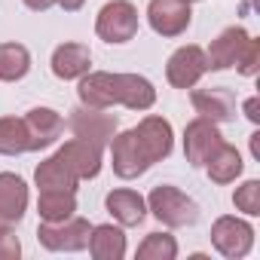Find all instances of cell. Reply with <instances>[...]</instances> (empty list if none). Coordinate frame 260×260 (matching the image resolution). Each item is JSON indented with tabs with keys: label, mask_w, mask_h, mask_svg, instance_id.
Listing matches in <instances>:
<instances>
[{
	"label": "cell",
	"mask_w": 260,
	"mask_h": 260,
	"mask_svg": "<svg viewBox=\"0 0 260 260\" xmlns=\"http://www.w3.org/2000/svg\"><path fill=\"white\" fill-rule=\"evenodd\" d=\"M251 153H254V159H260V132L251 135Z\"/></svg>",
	"instance_id": "obj_32"
},
{
	"label": "cell",
	"mask_w": 260,
	"mask_h": 260,
	"mask_svg": "<svg viewBox=\"0 0 260 260\" xmlns=\"http://www.w3.org/2000/svg\"><path fill=\"white\" fill-rule=\"evenodd\" d=\"M34 184H37V190H77L80 178L58 156H49L34 169Z\"/></svg>",
	"instance_id": "obj_21"
},
{
	"label": "cell",
	"mask_w": 260,
	"mask_h": 260,
	"mask_svg": "<svg viewBox=\"0 0 260 260\" xmlns=\"http://www.w3.org/2000/svg\"><path fill=\"white\" fill-rule=\"evenodd\" d=\"M132 132H135V138H138L144 156L150 159V166L172 156V150H175V132H172V122H169L166 116L150 113V116H144V119L132 128Z\"/></svg>",
	"instance_id": "obj_9"
},
{
	"label": "cell",
	"mask_w": 260,
	"mask_h": 260,
	"mask_svg": "<svg viewBox=\"0 0 260 260\" xmlns=\"http://www.w3.org/2000/svg\"><path fill=\"white\" fill-rule=\"evenodd\" d=\"M80 104L110 110L116 104L128 110H150L156 104V89L141 74H110V71H89L80 77L77 86Z\"/></svg>",
	"instance_id": "obj_1"
},
{
	"label": "cell",
	"mask_w": 260,
	"mask_h": 260,
	"mask_svg": "<svg viewBox=\"0 0 260 260\" xmlns=\"http://www.w3.org/2000/svg\"><path fill=\"white\" fill-rule=\"evenodd\" d=\"M89 233H92V223L86 217H80V214H71V217L52 220V223L40 220V226H37V239H40L43 248H49V251H68V254L83 251L89 245Z\"/></svg>",
	"instance_id": "obj_4"
},
{
	"label": "cell",
	"mask_w": 260,
	"mask_h": 260,
	"mask_svg": "<svg viewBox=\"0 0 260 260\" xmlns=\"http://www.w3.org/2000/svg\"><path fill=\"white\" fill-rule=\"evenodd\" d=\"M138 260H175L178 257V242L169 233H147L144 242L135 251Z\"/></svg>",
	"instance_id": "obj_25"
},
{
	"label": "cell",
	"mask_w": 260,
	"mask_h": 260,
	"mask_svg": "<svg viewBox=\"0 0 260 260\" xmlns=\"http://www.w3.org/2000/svg\"><path fill=\"white\" fill-rule=\"evenodd\" d=\"M233 205L242 211V214H248V217H257L260 214V181H245L242 187H236V193H233Z\"/></svg>",
	"instance_id": "obj_26"
},
{
	"label": "cell",
	"mask_w": 260,
	"mask_h": 260,
	"mask_svg": "<svg viewBox=\"0 0 260 260\" xmlns=\"http://www.w3.org/2000/svg\"><path fill=\"white\" fill-rule=\"evenodd\" d=\"M233 68H236L242 77H254V74L260 71V40L248 37V43H245V49H242V55L236 58Z\"/></svg>",
	"instance_id": "obj_27"
},
{
	"label": "cell",
	"mask_w": 260,
	"mask_h": 260,
	"mask_svg": "<svg viewBox=\"0 0 260 260\" xmlns=\"http://www.w3.org/2000/svg\"><path fill=\"white\" fill-rule=\"evenodd\" d=\"M110 166H113V175L122 178V181H135L141 178L147 169H150V159L144 156L135 132L128 128V132H116L110 138Z\"/></svg>",
	"instance_id": "obj_7"
},
{
	"label": "cell",
	"mask_w": 260,
	"mask_h": 260,
	"mask_svg": "<svg viewBox=\"0 0 260 260\" xmlns=\"http://www.w3.org/2000/svg\"><path fill=\"white\" fill-rule=\"evenodd\" d=\"M22 119H25V128H28V153L52 147L64 132V119L52 107H31Z\"/></svg>",
	"instance_id": "obj_12"
},
{
	"label": "cell",
	"mask_w": 260,
	"mask_h": 260,
	"mask_svg": "<svg viewBox=\"0 0 260 260\" xmlns=\"http://www.w3.org/2000/svg\"><path fill=\"white\" fill-rule=\"evenodd\" d=\"M68 125H71V132H74V138H83V141H89V144H95V147H107L110 144V138L116 135V116L113 113H107V110H101V107H86V104H80L74 113H71V119H68Z\"/></svg>",
	"instance_id": "obj_6"
},
{
	"label": "cell",
	"mask_w": 260,
	"mask_h": 260,
	"mask_svg": "<svg viewBox=\"0 0 260 260\" xmlns=\"http://www.w3.org/2000/svg\"><path fill=\"white\" fill-rule=\"evenodd\" d=\"M49 64L58 80H80L92 68V52L86 43H61V46H55Z\"/></svg>",
	"instance_id": "obj_17"
},
{
	"label": "cell",
	"mask_w": 260,
	"mask_h": 260,
	"mask_svg": "<svg viewBox=\"0 0 260 260\" xmlns=\"http://www.w3.org/2000/svg\"><path fill=\"white\" fill-rule=\"evenodd\" d=\"M245 116H248V119H251V122H254V125H257V122H260V101H257V95H254V98H248V101H245Z\"/></svg>",
	"instance_id": "obj_29"
},
{
	"label": "cell",
	"mask_w": 260,
	"mask_h": 260,
	"mask_svg": "<svg viewBox=\"0 0 260 260\" xmlns=\"http://www.w3.org/2000/svg\"><path fill=\"white\" fill-rule=\"evenodd\" d=\"M28 153V128L22 116H0V156Z\"/></svg>",
	"instance_id": "obj_24"
},
{
	"label": "cell",
	"mask_w": 260,
	"mask_h": 260,
	"mask_svg": "<svg viewBox=\"0 0 260 260\" xmlns=\"http://www.w3.org/2000/svg\"><path fill=\"white\" fill-rule=\"evenodd\" d=\"M31 71V52L22 43H0V83H19Z\"/></svg>",
	"instance_id": "obj_23"
},
{
	"label": "cell",
	"mask_w": 260,
	"mask_h": 260,
	"mask_svg": "<svg viewBox=\"0 0 260 260\" xmlns=\"http://www.w3.org/2000/svg\"><path fill=\"white\" fill-rule=\"evenodd\" d=\"M190 104L199 116L211 119V122H233L236 119V95L226 86H208V89H193L190 92Z\"/></svg>",
	"instance_id": "obj_13"
},
{
	"label": "cell",
	"mask_w": 260,
	"mask_h": 260,
	"mask_svg": "<svg viewBox=\"0 0 260 260\" xmlns=\"http://www.w3.org/2000/svg\"><path fill=\"white\" fill-rule=\"evenodd\" d=\"M55 156H58L80 181H92V178L101 175V147H95V144H89V141H83V138L64 141V144L55 150Z\"/></svg>",
	"instance_id": "obj_14"
},
{
	"label": "cell",
	"mask_w": 260,
	"mask_h": 260,
	"mask_svg": "<svg viewBox=\"0 0 260 260\" xmlns=\"http://www.w3.org/2000/svg\"><path fill=\"white\" fill-rule=\"evenodd\" d=\"M147 211L169 230L193 226L199 220V205L178 187L172 184H156L147 196Z\"/></svg>",
	"instance_id": "obj_2"
},
{
	"label": "cell",
	"mask_w": 260,
	"mask_h": 260,
	"mask_svg": "<svg viewBox=\"0 0 260 260\" xmlns=\"http://www.w3.org/2000/svg\"><path fill=\"white\" fill-rule=\"evenodd\" d=\"M22 4H25L28 10H34V13H46V10L55 7V0H22Z\"/></svg>",
	"instance_id": "obj_30"
},
{
	"label": "cell",
	"mask_w": 260,
	"mask_h": 260,
	"mask_svg": "<svg viewBox=\"0 0 260 260\" xmlns=\"http://www.w3.org/2000/svg\"><path fill=\"white\" fill-rule=\"evenodd\" d=\"M95 34L104 43H128L138 34V10L128 0H107V4L98 10L95 19Z\"/></svg>",
	"instance_id": "obj_3"
},
{
	"label": "cell",
	"mask_w": 260,
	"mask_h": 260,
	"mask_svg": "<svg viewBox=\"0 0 260 260\" xmlns=\"http://www.w3.org/2000/svg\"><path fill=\"white\" fill-rule=\"evenodd\" d=\"M89 254L95 260H122L125 257V233L116 223H98L89 233Z\"/></svg>",
	"instance_id": "obj_19"
},
{
	"label": "cell",
	"mask_w": 260,
	"mask_h": 260,
	"mask_svg": "<svg viewBox=\"0 0 260 260\" xmlns=\"http://www.w3.org/2000/svg\"><path fill=\"white\" fill-rule=\"evenodd\" d=\"M220 141H223V135H220L217 122H211V119H205V116L190 119L187 128H184V156H187V162H190L193 169H202L205 159L217 150Z\"/></svg>",
	"instance_id": "obj_10"
},
{
	"label": "cell",
	"mask_w": 260,
	"mask_h": 260,
	"mask_svg": "<svg viewBox=\"0 0 260 260\" xmlns=\"http://www.w3.org/2000/svg\"><path fill=\"white\" fill-rule=\"evenodd\" d=\"M205 74H208V58H205V49L196 43L175 49L166 61V80L175 89H193Z\"/></svg>",
	"instance_id": "obj_8"
},
{
	"label": "cell",
	"mask_w": 260,
	"mask_h": 260,
	"mask_svg": "<svg viewBox=\"0 0 260 260\" xmlns=\"http://www.w3.org/2000/svg\"><path fill=\"white\" fill-rule=\"evenodd\" d=\"M202 169L208 172V178H211L214 184H233V181L242 175L245 162H242V153H239L233 144L220 141V144H217V150L205 159V166H202Z\"/></svg>",
	"instance_id": "obj_20"
},
{
	"label": "cell",
	"mask_w": 260,
	"mask_h": 260,
	"mask_svg": "<svg viewBox=\"0 0 260 260\" xmlns=\"http://www.w3.org/2000/svg\"><path fill=\"white\" fill-rule=\"evenodd\" d=\"M193 10L187 0H150L147 4V22L159 37H181L190 28Z\"/></svg>",
	"instance_id": "obj_11"
},
{
	"label": "cell",
	"mask_w": 260,
	"mask_h": 260,
	"mask_svg": "<svg viewBox=\"0 0 260 260\" xmlns=\"http://www.w3.org/2000/svg\"><path fill=\"white\" fill-rule=\"evenodd\" d=\"M248 31L242 28V25H233V28H223L214 40H211V46L205 49V58H208V71H230L233 64H236V58L242 55V49H245V43H248Z\"/></svg>",
	"instance_id": "obj_16"
},
{
	"label": "cell",
	"mask_w": 260,
	"mask_h": 260,
	"mask_svg": "<svg viewBox=\"0 0 260 260\" xmlns=\"http://www.w3.org/2000/svg\"><path fill=\"white\" fill-rule=\"evenodd\" d=\"M55 4H58L64 13H77V10H83V4H86V0H55Z\"/></svg>",
	"instance_id": "obj_31"
},
{
	"label": "cell",
	"mask_w": 260,
	"mask_h": 260,
	"mask_svg": "<svg viewBox=\"0 0 260 260\" xmlns=\"http://www.w3.org/2000/svg\"><path fill=\"white\" fill-rule=\"evenodd\" d=\"M187 4H199V0H187Z\"/></svg>",
	"instance_id": "obj_33"
},
{
	"label": "cell",
	"mask_w": 260,
	"mask_h": 260,
	"mask_svg": "<svg viewBox=\"0 0 260 260\" xmlns=\"http://www.w3.org/2000/svg\"><path fill=\"white\" fill-rule=\"evenodd\" d=\"M104 208L119 226H141L147 217V199L138 190H128V187L110 190L104 196Z\"/></svg>",
	"instance_id": "obj_15"
},
{
	"label": "cell",
	"mask_w": 260,
	"mask_h": 260,
	"mask_svg": "<svg viewBox=\"0 0 260 260\" xmlns=\"http://www.w3.org/2000/svg\"><path fill=\"white\" fill-rule=\"evenodd\" d=\"M211 245L226 260H239L254 248V226L236 214H223L211 223Z\"/></svg>",
	"instance_id": "obj_5"
},
{
	"label": "cell",
	"mask_w": 260,
	"mask_h": 260,
	"mask_svg": "<svg viewBox=\"0 0 260 260\" xmlns=\"http://www.w3.org/2000/svg\"><path fill=\"white\" fill-rule=\"evenodd\" d=\"M37 214L40 220H49V223L77 214V190H40Z\"/></svg>",
	"instance_id": "obj_22"
},
{
	"label": "cell",
	"mask_w": 260,
	"mask_h": 260,
	"mask_svg": "<svg viewBox=\"0 0 260 260\" xmlns=\"http://www.w3.org/2000/svg\"><path fill=\"white\" fill-rule=\"evenodd\" d=\"M25 211H28V184L13 172H0V217L7 223H19Z\"/></svg>",
	"instance_id": "obj_18"
},
{
	"label": "cell",
	"mask_w": 260,
	"mask_h": 260,
	"mask_svg": "<svg viewBox=\"0 0 260 260\" xmlns=\"http://www.w3.org/2000/svg\"><path fill=\"white\" fill-rule=\"evenodd\" d=\"M22 254V242L13 233L10 223H0V260H19Z\"/></svg>",
	"instance_id": "obj_28"
}]
</instances>
